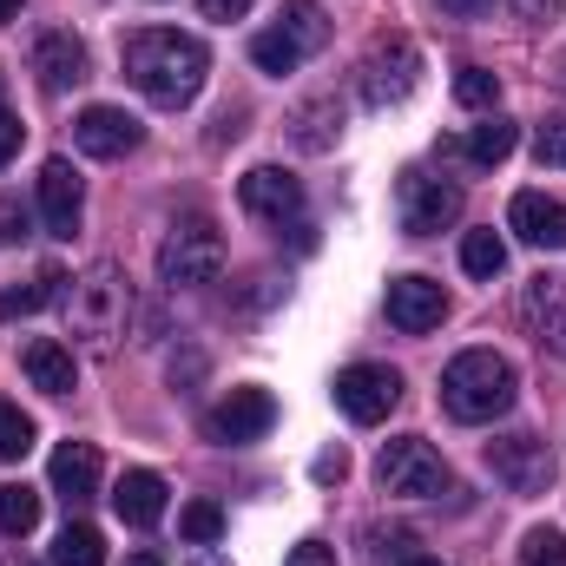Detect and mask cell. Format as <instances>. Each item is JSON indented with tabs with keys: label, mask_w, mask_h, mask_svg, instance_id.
Instances as JSON below:
<instances>
[{
	"label": "cell",
	"mask_w": 566,
	"mask_h": 566,
	"mask_svg": "<svg viewBox=\"0 0 566 566\" xmlns=\"http://www.w3.org/2000/svg\"><path fill=\"white\" fill-rule=\"evenodd\" d=\"M376 481H382L389 494H409V501H441V494H454L448 461L428 448L422 434L389 441V448H382V461H376Z\"/></svg>",
	"instance_id": "52a82bcc"
},
{
	"label": "cell",
	"mask_w": 566,
	"mask_h": 566,
	"mask_svg": "<svg viewBox=\"0 0 566 566\" xmlns=\"http://www.w3.org/2000/svg\"><path fill=\"white\" fill-rule=\"evenodd\" d=\"M20 363H27V382H33V389H46V396H73V389H80L73 349H66V343H53V336H33V343L20 349Z\"/></svg>",
	"instance_id": "ffe728a7"
},
{
	"label": "cell",
	"mask_w": 566,
	"mask_h": 566,
	"mask_svg": "<svg viewBox=\"0 0 566 566\" xmlns=\"http://www.w3.org/2000/svg\"><path fill=\"white\" fill-rule=\"evenodd\" d=\"M53 566H106V541L93 521H66L53 541Z\"/></svg>",
	"instance_id": "cb8c5ba5"
},
{
	"label": "cell",
	"mask_w": 566,
	"mask_h": 566,
	"mask_svg": "<svg viewBox=\"0 0 566 566\" xmlns=\"http://www.w3.org/2000/svg\"><path fill=\"white\" fill-rule=\"evenodd\" d=\"M20 139H27V126H20V119L7 113V99H0V165H7L13 151H20Z\"/></svg>",
	"instance_id": "d590c367"
},
{
	"label": "cell",
	"mask_w": 566,
	"mask_h": 566,
	"mask_svg": "<svg viewBox=\"0 0 566 566\" xmlns=\"http://www.w3.org/2000/svg\"><path fill=\"white\" fill-rule=\"evenodd\" d=\"M454 99H461L468 113H488V106L501 99V80H494L488 66H461V73H454Z\"/></svg>",
	"instance_id": "83f0119b"
},
{
	"label": "cell",
	"mask_w": 566,
	"mask_h": 566,
	"mask_svg": "<svg viewBox=\"0 0 566 566\" xmlns=\"http://www.w3.org/2000/svg\"><path fill=\"white\" fill-rule=\"evenodd\" d=\"M119 60H126V80L165 113L191 106L205 93V73H211V46L198 33H178V27H139Z\"/></svg>",
	"instance_id": "6da1fadb"
},
{
	"label": "cell",
	"mask_w": 566,
	"mask_h": 566,
	"mask_svg": "<svg viewBox=\"0 0 566 566\" xmlns=\"http://www.w3.org/2000/svg\"><path fill=\"white\" fill-rule=\"evenodd\" d=\"M441 316H448V290L434 277H396L389 283V323L402 329V336H428V329H441Z\"/></svg>",
	"instance_id": "4fadbf2b"
},
{
	"label": "cell",
	"mask_w": 566,
	"mask_h": 566,
	"mask_svg": "<svg viewBox=\"0 0 566 566\" xmlns=\"http://www.w3.org/2000/svg\"><path fill=\"white\" fill-rule=\"evenodd\" d=\"M126 566H165V560H158V554H133Z\"/></svg>",
	"instance_id": "60d3db41"
},
{
	"label": "cell",
	"mask_w": 566,
	"mask_h": 566,
	"mask_svg": "<svg viewBox=\"0 0 566 566\" xmlns=\"http://www.w3.org/2000/svg\"><path fill=\"white\" fill-rule=\"evenodd\" d=\"M33 527H40V494L27 481H0V534L27 541Z\"/></svg>",
	"instance_id": "d4e9b609"
},
{
	"label": "cell",
	"mask_w": 566,
	"mask_h": 566,
	"mask_svg": "<svg viewBox=\"0 0 566 566\" xmlns=\"http://www.w3.org/2000/svg\"><path fill=\"white\" fill-rule=\"evenodd\" d=\"M283 126H290V145H296V151H329V145L343 139V99H336V93H316V99H303Z\"/></svg>",
	"instance_id": "d6986e66"
},
{
	"label": "cell",
	"mask_w": 566,
	"mask_h": 566,
	"mask_svg": "<svg viewBox=\"0 0 566 566\" xmlns=\"http://www.w3.org/2000/svg\"><path fill=\"white\" fill-rule=\"evenodd\" d=\"M488 468H494V481L507 494H547V481H554V454H547L541 434H501V441H488Z\"/></svg>",
	"instance_id": "9c48e42d"
},
{
	"label": "cell",
	"mask_w": 566,
	"mask_h": 566,
	"mask_svg": "<svg viewBox=\"0 0 566 566\" xmlns=\"http://www.w3.org/2000/svg\"><path fill=\"white\" fill-rule=\"evenodd\" d=\"M205 7V20H244L251 13V0H198Z\"/></svg>",
	"instance_id": "74e56055"
},
{
	"label": "cell",
	"mask_w": 566,
	"mask_h": 566,
	"mask_svg": "<svg viewBox=\"0 0 566 566\" xmlns=\"http://www.w3.org/2000/svg\"><path fill=\"white\" fill-rule=\"evenodd\" d=\"M73 145H80L86 158H126V151L139 145V119H133L126 106H86V113L73 119Z\"/></svg>",
	"instance_id": "5bb4252c"
},
{
	"label": "cell",
	"mask_w": 566,
	"mask_h": 566,
	"mask_svg": "<svg viewBox=\"0 0 566 566\" xmlns=\"http://www.w3.org/2000/svg\"><path fill=\"white\" fill-rule=\"evenodd\" d=\"M402 402V376L396 369H382V363H349L343 376H336V409L349 416V422H382L389 409Z\"/></svg>",
	"instance_id": "30bf717a"
},
{
	"label": "cell",
	"mask_w": 566,
	"mask_h": 566,
	"mask_svg": "<svg viewBox=\"0 0 566 566\" xmlns=\"http://www.w3.org/2000/svg\"><path fill=\"white\" fill-rule=\"evenodd\" d=\"M310 474H316V481H343V474H349V454H343V448H323Z\"/></svg>",
	"instance_id": "8d00e7d4"
},
{
	"label": "cell",
	"mask_w": 566,
	"mask_h": 566,
	"mask_svg": "<svg viewBox=\"0 0 566 566\" xmlns=\"http://www.w3.org/2000/svg\"><path fill=\"white\" fill-rule=\"evenodd\" d=\"M461 271H468V277H501V271H507V244H501V231H468V238H461Z\"/></svg>",
	"instance_id": "484cf974"
},
{
	"label": "cell",
	"mask_w": 566,
	"mask_h": 566,
	"mask_svg": "<svg viewBox=\"0 0 566 566\" xmlns=\"http://www.w3.org/2000/svg\"><path fill=\"white\" fill-rule=\"evenodd\" d=\"M514 145H521V126H514V119H488V126H474L454 151H461L468 165H501V158H514Z\"/></svg>",
	"instance_id": "603a6c76"
},
{
	"label": "cell",
	"mask_w": 566,
	"mask_h": 566,
	"mask_svg": "<svg viewBox=\"0 0 566 566\" xmlns=\"http://www.w3.org/2000/svg\"><path fill=\"white\" fill-rule=\"evenodd\" d=\"M416 80H422V53H416V40H376L369 53H363V66H356V93H363V106L369 113H389V106H402L409 93H416Z\"/></svg>",
	"instance_id": "8992f818"
},
{
	"label": "cell",
	"mask_w": 566,
	"mask_h": 566,
	"mask_svg": "<svg viewBox=\"0 0 566 566\" xmlns=\"http://www.w3.org/2000/svg\"><path fill=\"white\" fill-rule=\"evenodd\" d=\"M238 205L258 218V224H296L303 218V178L296 171H283V165H251L244 178H238Z\"/></svg>",
	"instance_id": "ba28073f"
},
{
	"label": "cell",
	"mask_w": 566,
	"mask_h": 566,
	"mask_svg": "<svg viewBox=\"0 0 566 566\" xmlns=\"http://www.w3.org/2000/svg\"><path fill=\"white\" fill-rule=\"evenodd\" d=\"M224 271V238L211 231V218H178L158 244V283L165 290H205Z\"/></svg>",
	"instance_id": "277c9868"
},
{
	"label": "cell",
	"mask_w": 566,
	"mask_h": 566,
	"mask_svg": "<svg viewBox=\"0 0 566 566\" xmlns=\"http://www.w3.org/2000/svg\"><path fill=\"white\" fill-rule=\"evenodd\" d=\"M178 534H185L191 547H211V541L224 534V507H218V501H191V507L178 514Z\"/></svg>",
	"instance_id": "f1b7e54d"
},
{
	"label": "cell",
	"mask_w": 566,
	"mask_h": 566,
	"mask_svg": "<svg viewBox=\"0 0 566 566\" xmlns=\"http://www.w3.org/2000/svg\"><path fill=\"white\" fill-rule=\"evenodd\" d=\"M521 566H566V534L560 527H534L521 541Z\"/></svg>",
	"instance_id": "4dcf8cb0"
},
{
	"label": "cell",
	"mask_w": 566,
	"mask_h": 566,
	"mask_svg": "<svg viewBox=\"0 0 566 566\" xmlns=\"http://www.w3.org/2000/svg\"><path fill=\"white\" fill-rule=\"evenodd\" d=\"M441 13H454V20H481V13H494V0H441Z\"/></svg>",
	"instance_id": "f35d334b"
},
{
	"label": "cell",
	"mask_w": 566,
	"mask_h": 566,
	"mask_svg": "<svg viewBox=\"0 0 566 566\" xmlns=\"http://www.w3.org/2000/svg\"><path fill=\"white\" fill-rule=\"evenodd\" d=\"M33 73H40V93H73L86 80V46L73 33H40L33 40Z\"/></svg>",
	"instance_id": "ac0fdd59"
},
{
	"label": "cell",
	"mask_w": 566,
	"mask_h": 566,
	"mask_svg": "<svg viewBox=\"0 0 566 566\" xmlns=\"http://www.w3.org/2000/svg\"><path fill=\"white\" fill-rule=\"evenodd\" d=\"M534 158H541V165H554V171H566V119L541 126V139H534Z\"/></svg>",
	"instance_id": "1f68e13d"
},
{
	"label": "cell",
	"mask_w": 566,
	"mask_h": 566,
	"mask_svg": "<svg viewBox=\"0 0 566 566\" xmlns=\"http://www.w3.org/2000/svg\"><path fill=\"white\" fill-rule=\"evenodd\" d=\"M323 40H329V13H323L316 0H283L277 27H264V33L251 40V60L283 80V73H296L310 53H323Z\"/></svg>",
	"instance_id": "5b68a950"
},
{
	"label": "cell",
	"mask_w": 566,
	"mask_h": 566,
	"mask_svg": "<svg viewBox=\"0 0 566 566\" xmlns=\"http://www.w3.org/2000/svg\"><path fill=\"white\" fill-rule=\"evenodd\" d=\"M20 238H27V205L0 198V244H20Z\"/></svg>",
	"instance_id": "d6a6232c"
},
{
	"label": "cell",
	"mask_w": 566,
	"mask_h": 566,
	"mask_svg": "<svg viewBox=\"0 0 566 566\" xmlns=\"http://www.w3.org/2000/svg\"><path fill=\"white\" fill-rule=\"evenodd\" d=\"M80 211H86V191H80V171L66 158H46L40 165V218L53 238H73L80 231Z\"/></svg>",
	"instance_id": "9a60e30c"
},
{
	"label": "cell",
	"mask_w": 566,
	"mask_h": 566,
	"mask_svg": "<svg viewBox=\"0 0 566 566\" xmlns=\"http://www.w3.org/2000/svg\"><path fill=\"white\" fill-rule=\"evenodd\" d=\"M13 13H20V0H0V27H7V20H13Z\"/></svg>",
	"instance_id": "ab89813d"
},
{
	"label": "cell",
	"mask_w": 566,
	"mask_h": 566,
	"mask_svg": "<svg viewBox=\"0 0 566 566\" xmlns=\"http://www.w3.org/2000/svg\"><path fill=\"white\" fill-rule=\"evenodd\" d=\"M33 448V416H20V402L0 396V461H20Z\"/></svg>",
	"instance_id": "f546056e"
},
{
	"label": "cell",
	"mask_w": 566,
	"mask_h": 566,
	"mask_svg": "<svg viewBox=\"0 0 566 566\" xmlns=\"http://www.w3.org/2000/svg\"><path fill=\"white\" fill-rule=\"evenodd\" d=\"M60 271H40V277L33 283H20V290H0V316H7V323H13V316H33V310H40V303H53V290H60Z\"/></svg>",
	"instance_id": "4316f807"
},
{
	"label": "cell",
	"mask_w": 566,
	"mask_h": 566,
	"mask_svg": "<svg viewBox=\"0 0 566 566\" xmlns=\"http://www.w3.org/2000/svg\"><path fill=\"white\" fill-rule=\"evenodd\" d=\"M113 507H119L126 527H158V514H165V481H158L151 468H126L119 488H113Z\"/></svg>",
	"instance_id": "7402d4cb"
},
{
	"label": "cell",
	"mask_w": 566,
	"mask_h": 566,
	"mask_svg": "<svg viewBox=\"0 0 566 566\" xmlns=\"http://www.w3.org/2000/svg\"><path fill=\"white\" fill-rule=\"evenodd\" d=\"M277 428V396L271 389H231L211 416H205V434L224 441V448H244V441H264Z\"/></svg>",
	"instance_id": "8fae6325"
},
{
	"label": "cell",
	"mask_w": 566,
	"mask_h": 566,
	"mask_svg": "<svg viewBox=\"0 0 566 566\" xmlns=\"http://www.w3.org/2000/svg\"><path fill=\"white\" fill-rule=\"evenodd\" d=\"M507 7H514V13H521L527 27H547V20H560L566 0H507Z\"/></svg>",
	"instance_id": "836d02e7"
},
{
	"label": "cell",
	"mask_w": 566,
	"mask_h": 566,
	"mask_svg": "<svg viewBox=\"0 0 566 566\" xmlns=\"http://www.w3.org/2000/svg\"><path fill=\"white\" fill-rule=\"evenodd\" d=\"M53 488L80 507V501H93L99 494V448L93 441H60L53 448Z\"/></svg>",
	"instance_id": "44dd1931"
},
{
	"label": "cell",
	"mask_w": 566,
	"mask_h": 566,
	"mask_svg": "<svg viewBox=\"0 0 566 566\" xmlns=\"http://www.w3.org/2000/svg\"><path fill=\"white\" fill-rule=\"evenodd\" d=\"M402 566H441V560H402Z\"/></svg>",
	"instance_id": "b9f144b4"
},
{
	"label": "cell",
	"mask_w": 566,
	"mask_h": 566,
	"mask_svg": "<svg viewBox=\"0 0 566 566\" xmlns=\"http://www.w3.org/2000/svg\"><path fill=\"white\" fill-rule=\"evenodd\" d=\"M507 224H514L534 251H566V205L547 198V191H514Z\"/></svg>",
	"instance_id": "e0dca14e"
},
{
	"label": "cell",
	"mask_w": 566,
	"mask_h": 566,
	"mask_svg": "<svg viewBox=\"0 0 566 566\" xmlns=\"http://www.w3.org/2000/svg\"><path fill=\"white\" fill-rule=\"evenodd\" d=\"M441 409L454 422H501L514 409V363L494 349H461L441 369Z\"/></svg>",
	"instance_id": "7a4b0ae2"
},
{
	"label": "cell",
	"mask_w": 566,
	"mask_h": 566,
	"mask_svg": "<svg viewBox=\"0 0 566 566\" xmlns=\"http://www.w3.org/2000/svg\"><path fill=\"white\" fill-rule=\"evenodd\" d=\"M521 316H527L534 343H541L547 356H560V363H566V277H534V283H527Z\"/></svg>",
	"instance_id": "2e32d148"
},
{
	"label": "cell",
	"mask_w": 566,
	"mask_h": 566,
	"mask_svg": "<svg viewBox=\"0 0 566 566\" xmlns=\"http://www.w3.org/2000/svg\"><path fill=\"white\" fill-rule=\"evenodd\" d=\"M283 566H336V547H323V541H296Z\"/></svg>",
	"instance_id": "e575fe53"
},
{
	"label": "cell",
	"mask_w": 566,
	"mask_h": 566,
	"mask_svg": "<svg viewBox=\"0 0 566 566\" xmlns=\"http://www.w3.org/2000/svg\"><path fill=\"white\" fill-rule=\"evenodd\" d=\"M461 218V185L428 178V171H402V231L409 238H434Z\"/></svg>",
	"instance_id": "7c38bea8"
},
{
	"label": "cell",
	"mask_w": 566,
	"mask_h": 566,
	"mask_svg": "<svg viewBox=\"0 0 566 566\" xmlns=\"http://www.w3.org/2000/svg\"><path fill=\"white\" fill-rule=\"evenodd\" d=\"M126 316H133V277L119 271V264H86L80 277L66 283V323H73V336H86V343H119V329H126Z\"/></svg>",
	"instance_id": "3957f363"
}]
</instances>
